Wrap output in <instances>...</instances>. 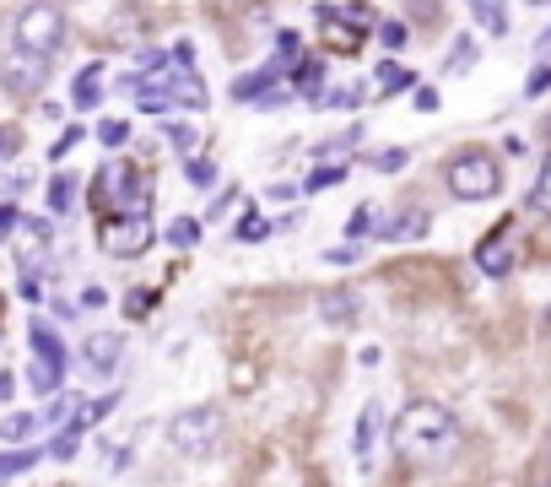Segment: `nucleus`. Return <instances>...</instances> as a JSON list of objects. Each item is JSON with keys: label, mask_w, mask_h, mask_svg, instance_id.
<instances>
[{"label": "nucleus", "mask_w": 551, "mask_h": 487, "mask_svg": "<svg viewBox=\"0 0 551 487\" xmlns=\"http://www.w3.org/2000/svg\"><path fill=\"white\" fill-rule=\"evenodd\" d=\"M98 141H103V147H125V141H130V125H125V120H103V125H98Z\"/></svg>", "instance_id": "nucleus-33"}, {"label": "nucleus", "mask_w": 551, "mask_h": 487, "mask_svg": "<svg viewBox=\"0 0 551 487\" xmlns=\"http://www.w3.org/2000/svg\"><path fill=\"white\" fill-rule=\"evenodd\" d=\"M11 228H17V212H11V206H0V244L11 239Z\"/></svg>", "instance_id": "nucleus-44"}, {"label": "nucleus", "mask_w": 551, "mask_h": 487, "mask_svg": "<svg viewBox=\"0 0 551 487\" xmlns=\"http://www.w3.org/2000/svg\"><path fill=\"white\" fill-rule=\"evenodd\" d=\"M44 82H49V60L44 55L11 49L6 65H0V87H6L11 98H33V92H44Z\"/></svg>", "instance_id": "nucleus-6"}, {"label": "nucleus", "mask_w": 551, "mask_h": 487, "mask_svg": "<svg viewBox=\"0 0 551 487\" xmlns=\"http://www.w3.org/2000/svg\"><path fill=\"white\" fill-rule=\"evenodd\" d=\"M335 184H346V157H341V163H319L314 168V174H308V184H303V190H335Z\"/></svg>", "instance_id": "nucleus-18"}, {"label": "nucleus", "mask_w": 551, "mask_h": 487, "mask_svg": "<svg viewBox=\"0 0 551 487\" xmlns=\"http://www.w3.org/2000/svg\"><path fill=\"white\" fill-rule=\"evenodd\" d=\"M530 6H551V0H530Z\"/></svg>", "instance_id": "nucleus-46"}, {"label": "nucleus", "mask_w": 551, "mask_h": 487, "mask_svg": "<svg viewBox=\"0 0 551 487\" xmlns=\"http://www.w3.org/2000/svg\"><path fill=\"white\" fill-rule=\"evenodd\" d=\"M271 233H276V228H271V222H265V217H260V212H254V206H249V212L238 217L233 239H238V244H260V239H271Z\"/></svg>", "instance_id": "nucleus-16"}, {"label": "nucleus", "mask_w": 551, "mask_h": 487, "mask_svg": "<svg viewBox=\"0 0 551 487\" xmlns=\"http://www.w3.org/2000/svg\"><path fill=\"white\" fill-rule=\"evenodd\" d=\"M530 206L541 217H551V152L541 157V174H535V190H530Z\"/></svg>", "instance_id": "nucleus-20"}, {"label": "nucleus", "mask_w": 551, "mask_h": 487, "mask_svg": "<svg viewBox=\"0 0 551 487\" xmlns=\"http://www.w3.org/2000/svg\"><path fill=\"white\" fill-rule=\"evenodd\" d=\"M28 466H38V450H11V455H0V482H6V477H22Z\"/></svg>", "instance_id": "nucleus-24"}, {"label": "nucleus", "mask_w": 551, "mask_h": 487, "mask_svg": "<svg viewBox=\"0 0 551 487\" xmlns=\"http://www.w3.org/2000/svg\"><path fill=\"white\" fill-rule=\"evenodd\" d=\"M357 103H362L357 87H330L325 98H319V109H357Z\"/></svg>", "instance_id": "nucleus-29"}, {"label": "nucleus", "mask_w": 551, "mask_h": 487, "mask_svg": "<svg viewBox=\"0 0 551 487\" xmlns=\"http://www.w3.org/2000/svg\"><path fill=\"white\" fill-rule=\"evenodd\" d=\"M195 239H200V222H195V217H173V222H168V244L190 249Z\"/></svg>", "instance_id": "nucleus-25"}, {"label": "nucleus", "mask_w": 551, "mask_h": 487, "mask_svg": "<svg viewBox=\"0 0 551 487\" xmlns=\"http://www.w3.org/2000/svg\"><path fill=\"white\" fill-rule=\"evenodd\" d=\"M503 190V168L492 152H460L449 163V195L454 201H492Z\"/></svg>", "instance_id": "nucleus-2"}, {"label": "nucleus", "mask_w": 551, "mask_h": 487, "mask_svg": "<svg viewBox=\"0 0 551 487\" xmlns=\"http://www.w3.org/2000/svg\"><path fill=\"white\" fill-rule=\"evenodd\" d=\"M411 103H416V114H438V103H443V98H438L433 87H416V98H411Z\"/></svg>", "instance_id": "nucleus-41"}, {"label": "nucleus", "mask_w": 551, "mask_h": 487, "mask_svg": "<svg viewBox=\"0 0 551 487\" xmlns=\"http://www.w3.org/2000/svg\"><path fill=\"white\" fill-rule=\"evenodd\" d=\"M168 141H173V152H179V157H195V147H200V136L190 125H168Z\"/></svg>", "instance_id": "nucleus-28"}, {"label": "nucleus", "mask_w": 551, "mask_h": 487, "mask_svg": "<svg viewBox=\"0 0 551 487\" xmlns=\"http://www.w3.org/2000/svg\"><path fill=\"white\" fill-rule=\"evenodd\" d=\"M476 55H481V49H476V38L460 33V38H454V49H449V76L470 71V65H476Z\"/></svg>", "instance_id": "nucleus-19"}, {"label": "nucleus", "mask_w": 551, "mask_h": 487, "mask_svg": "<svg viewBox=\"0 0 551 487\" xmlns=\"http://www.w3.org/2000/svg\"><path fill=\"white\" fill-rule=\"evenodd\" d=\"M28 341H33V352H38L44 363H60V368H65V358H71V352H65V341L49 331L44 320H33V325H28Z\"/></svg>", "instance_id": "nucleus-13"}, {"label": "nucleus", "mask_w": 551, "mask_h": 487, "mask_svg": "<svg viewBox=\"0 0 551 487\" xmlns=\"http://www.w3.org/2000/svg\"><path fill=\"white\" fill-rule=\"evenodd\" d=\"M476 271H487V276H508V271H514V217L497 222L487 239L476 244Z\"/></svg>", "instance_id": "nucleus-7"}, {"label": "nucleus", "mask_w": 551, "mask_h": 487, "mask_svg": "<svg viewBox=\"0 0 551 487\" xmlns=\"http://www.w3.org/2000/svg\"><path fill=\"white\" fill-rule=\"evenodd\" d=\"M535 55H546V60H551V28L541 33V44H535Z\"/></svg>", "instance_id": "nucleus-45"}, {"label": "nucleus", "mask_w": 551, "mask_h": 487, "mask_svg": "<svg viewBox=\"0 0 551 487\" xmlns=\"http://www.w3.org/2000/svg\"><path fill=\"white\" fill-rule=\"evenodd\" d=\"M406 147H389V152H373L368 157V168H379V174H395V168H406Z\"/></svg>", "instance_id": "nucleus-27"}, {"label": "nucleus", "mask_w": 551, "mask_h": 487, "mask_svg": "<svg viewBox=\"0 0 551 487\" xmlns=\"http://www.w3.org/2000/svg\"><path fill=\"white\" fill-rule=\"evenodd\" d=\"M60 38H65V17H60V6H49V0H38V6H28L17 17V49H28V55H55L60 49Z\"/></svg>", "instance_id": "nucleus-4"}, {"label": "nucleus", "mask_w": 551, "mask_h": 487, "mask_svg": "<svg viewBox=\"0 0 551 487\" xmlns=\"http://www.w3.org/2000/svg\"><path fill=\"white\" fill-rule=\"evenodd\" d=\"M254 385H260V368L238 358V363H233V390H254Z\"/></svg>", "instance_id": "nucleus-37"}, {"label": "nucleus", "mask_w": 551, "mask_h": 487, "mask_svg": "<svg viewBox=\"0 0 551 487\" xmlns=\"http://www.w3.org/2000/svg\"><path fill=\"white\" fill-rule=\"evenodd\" d=\"M319 28H325V44H330V49H341V55H357L362 28H352L346 17H335V6H319Z\"/></svg>", "instance_id": "nucleus-9"}, {"label": "nucleus", "mask_w": 551, "mask_h": 487, "mask_svg": "<svg viewBox=\"0 0 551 487\" xmlns=\"http://www.w3.org/2000/svg\"><path fill=\"white\" fill-rule=\"evenodd\" d=\"M60 379H65V368H60V363H44V358H33V363H28V385L38 390V396H55Z\"/></svg>", "instance_id": "nucleus-14"}, {"label": "nucleus", "mask_w": 551, "mask_h": 487, "mask_svg": "<svg viewBox=\"0 0 551 487\" xmlns=\"http://www.w3.org/2000/svg\"><path fill=\"white\" fill-rule=\"evenodd\" d=\"M168 439L179 455H206L222 439V412L217 406H184V412L168 417Z\"/></svg>", "instance_id": "nucleus-3"}, {"label": "nucleus", "mask_w": 551, "mask_h": 487, "mask_svg": "<svg viewBox=\"0 0 551 487\" xmlns=\"http://www.w3.org/2000/svg\"><path fill=\"white\" fill-rule=\"evenodd\" d=\"M470 17H476L481 33L503 38L508 33V0H470Z\"/></svg>", "instance_id": "nucleus-11"}, {"label": "nucleus", "mask_w": 551, "mask_h": 487, "mask_svg": "<svg viewBox=\"0 0 551 487\" xmlns=\"http://www.w3.org/2000/svg\"><path fill=\"white\" fill-rule=\"evenodd\" d=\"M71 103H76V109H98V103H103V65H98V60H92L82 76H76Z\"/></svg>", "instance_id": "nucleus-12"}, {"label": "nucleus", "mask_w": 551, "mask_h": 487, "mask_svg": "<svg viewBox=\"0 0 551 487\" xmlns=\"http://www.w3.org/2000/svg\"><path fill=\"white\" fill-rule=\"evenodd\" d=\"M76 141H87V130H82V125H71V130H65V136L55 141V147H49V157H55V163H60V157H65V152H71V147H76Z\"/></svg>", "instance_id": "nucleus-39"}, {"label": "nucleus", "mask_w": 551, "mask_h": 487, "mask_svg": "<svg viewBox=\"0 0 551 487\" xmlns=\"http://www.w3.org/2000/svg\"><path fill=\"white\" fill-rule=\"evenodd\" d=\"M184 174H190L195 190H211V184H217V163H211V157H184Z\"/></svg>", "instance_id": "nucleus-21"}, {"label": "nucleus", "mask_w": 551, "mask_h": 487, "mask_svg": "<svg viewBox=\"0 0 551 487\" xmlns=\"http://www.w3.org/2000/svg\"><path fill=\"white\" fill-rule=\"evenodd\" d=\"M76 444H82V428L65 423V428L55 433V444H49V455H55V460H71V455H76Z\"/></svg>", "instance_id": "nucleus-26"}, {"label": "nucleus", "mask_w": 551, "mask_h": 487, "mask_svg": "<svg viewBox=\"0 0 551 487\" xmlns=\"http://www.w3.org/2000/svg\"><path fill=\"white\" fill-rule=\"evenodd\" d=\"M346 233H352V239H368L373 233V206H357L352 222H346Z\"/></svg>", "instance_id": "nucleus-36"}, {"label": "nucleus", "mask_w": 551, "mask_h": 487, "mask_svg": "<svg viewBox=\"0 0 551 487\" xmlns=\"http://www.w3.org/2000/svg\"><path fill=\"white\" fill-rule=\"evenodd\" d=\"M524 92H530V98L551 92V60H546V65H535V71H530V82H524Z\"/></svg>", "instance_id": "nucleus-38"}, {"label": "nucleus", "mask_w": 551, "mask_h": 487, "mask_svg": "<svg viewBox=\"0 0 551 487\" xmlns=\"http://www.w3.org/2000/svg\"><path fill=\"white\" fill-rule=\"evenodd\" d=\"M38 428V417H28V412H17V417H6L0 423V439H28V433Z\"/></svg>", "instance_id": "nucleus-30"}, {"label": "nucleus", "mask_w": 551, "mask_h": 487, "mask_svg": "<svg viewBox=\"0 0 551 487\" xmlns=\"http://www.w3.org/2000/svg\"><path fill=\"white\" fill-rule=\"evenodd\" d=\"M379 38H384L389 49H400V44H406V28H400V22H384V28H379Z\"/></svg>", "instance_id": "nucleus-43"}, {"label": "nucleus", "mask_w": 551, "mask_h": 487, "mask_svg": "<svg viewBox=\"0 0 551 487\" xmlns=\"http://www.w3.org/2000/svg\"><path fill=\"white\" fill-rule=\"evenodd\" d=\"M454 444H460V433H454L449 406H438V401H411L406 412L395 417V450H400V455L427 460V450H433V455H449Z\"/></svg>", "instance_id": "nucleus-1"}, {"label": "nucleus", "mask_w": 551, "mask_h": 487, "mask_svg": "<svg viewBox=\"0 0 551 487\" xmlns=\"http://www.w3.org/2000/svg\"><path fill=\"white\" fill-rule=\"evenodd\" d=\"M298 87L308 92V98H325V65H319V60H303V71H298Z\"/></svg>", "instance_id": "nucleus-23"}, {"label": "nucleus", "mask_w": 551, "mask_h": 487, "mask_svg": "<svg viewBox=\"0 0 551 487\" xmlns=\"http://www.w3.org/2000/svg\"><path fill=\"white\" fill-rule=\"evenodd\" d=\"M373 433H379V406H362V417H357V460L362 466L373 455Z\"/></svg>", "instance_id": "nucleus-17"}, {"label": "nucleus", "mask_w": 551, "mask_h": 487, "mask_svg": "<svg viewBox=\"0 0 551 487\" xmlns=\"http://www.w3.org/2000/svg\"><path fill=\"white\" fill-rule=\"evenodd\" d=\"M22 152V136L11 125H0V157H17Z\"/></svg>", "instance_id": "nucleus-42"}, {"label": "nucleus", "mask_w": 551, "mask_h": 487, "mask_svg": "<svg viewBox=\"0 0 551 487\" xmlns=\"http://www.w3.org/2000/svg\"><path fill=\"white\" fill-rule=\"evenodd\" d=\"M379 87H384V92L411 87V71H400V65H379Z\"/></svg>", "instance_id": "nucleus-34"}, {"label": "nucleus", "mask_w": 551, "mask_h": 487, "mask_svg": "<svg viewBox=\"0 0 551 487\" xmlns=\"http://www.w3.org/2000/svg\"><path fill=\"white\" fill-rule=\"evenodd\" d=\"M535 487H551V482H535Z\"/></svg>", "instance_id": "nucleus-48"}, {"label": "nucleus", "mask_w": 551, "mask_h": 487, "mask_svg": "<svg viewBox=\"0 0 551 487\" xmlns=\"http://www.w3.org/2000/svg\"><path fill=\"white\" fill-rule=\"evenodd\" d=\"M276 44H281V55H287L292 65H298V60H303V38H298V33H292V28H287V33H281V38H276Z\"/></svg>", "instance_id": "nucleus-40"}, {"label": "nucleus", "mask_w": 551, "mask_h": 487, "mask_svg": "<svg viewBox=\"0 0 551 487\" xmlns=\"http://www.w3.org/2000/svg\"><path fill=\"white\" fill-rule=\"evenodd\" d=\"M71 206H76V179L60 174L55 184H49V212H71Z\"/></svg>", "instance_id": "nucleus-22"}, {"label": "nucleus", "mask_w": 551, "mask_h": 487, "mask_svg": "<svg viewBox=\"0 0 551 487\" xmlns=\"http://www.w3.org/2000/svg\"><path fill=\"white\" fill-rule=\"evenodd\" d=\"M546 325H551V309H546Z\"/></svg>", "instance_id": "nucleus-47"}, {"label": "nucleus", "mask_w": 551, "mask_h": 487, "mask_svg": "<svg viewBox=\"0 0 551 487\" xmlns=\"http://www.w3.org/2000/svg\"><path fill=\"white\" fill-rule=\"evenodd\" d=\"M152 239H157V228H152V217H109L98 228V244L109 249L114 260H136V255H146L152 249Z\"/></svg>", "instance_id": "nucleus-5"}, {"label": "nucleus", "mask_w": 551, "mask_h": 487, "mask_svg": "<svg viewBox=\"0 0 551 487\" xmlns=\"http://www.w3.org/2000/svg\"><path fill=\"white\" fill-rule=\"evenodd\" d=\"M152 304H157V293L152 287H136V293L125 298V309H130V320H146V314H152Z\"/></svg>", "instance_id": "nucleus-32"}, {"label": "nucleus", "mask_w": 551, "mask_h": 487, "mask_svg": "<svg viewBox=\"0 0 551 487\" xmlns=\"http://www.w3.org/2000/svg\"><path fill=\"white\" fill-rule=\"evenodd\" d=\"M119 352H125V341H119L114 331H92V336L82 341V358H87L92 374H114V368H119Z\"/></svg>", "instance_id": "nucleus-8"}, {"label": "nucleus", "mask_w": 551, "mask_h": 487, "mask_svg": "<svg viewBox=\"0 0 551 487\" xmlns=\"http://www.w3.org/2000/svg\"><path fill=\"white\" fill-rule=\"evenodd\" d=\"M319 309H325L330 325H352L357 320V298L352 293H325V298H319Z\"/></svg>", "instance_id": "nucleus-15"}, {"label": "nucleus", "mask_w": 551, "mask_h": 487, "mask_svg": "<svg viewBox=\"0 0 551 487\" xmlns=\"http://www.w3.org/2000/svg\"><path fill=\"white\" fill-rule=\"evenodd\" d=\"M427 228H433V212H427V206H406V212L389 222V228H379V233L389 244H406V239H422Z\"/></svg>", "instance_id": "nucleus-10"}, {"label": "nucleus", "mask_w": 551, "mask_h": 487, "mask_svg": "<svg viewBox=\"0 0 551 487\" xmlns=\"http://www.w3.org/2000/svg\"><path fill=\"white\" fill-rule=\"evenodd\" d=\"M335 11H341V17L352 22V28H362V33L373 28V6H368V0H352V6H335Z\"/></svg>", "instance_id": "nucleus-31"}, {"label": "nucleus", "mask_w": 551, "mask_h": 487, "mask_svg": "<svg viewBox=\"0 0 551 487\" xmlns=\"http://www.w3.org/2000/svg\"><path fill=\"white\" fill-rule=\"evenodd\" d=\"M65 417H76V396H65V390H60V396H55V401H49V412H44V423H65Z\"/></svg>", "instance_id": "nucleus-35"}]
</instances>
